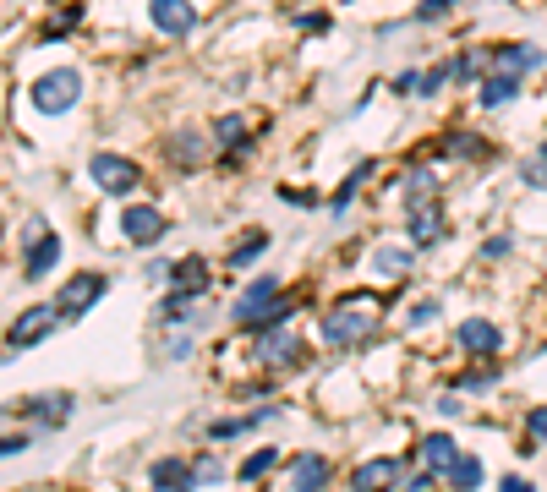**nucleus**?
I'll list each match as a JSON object with an SVG mask.
<instances>
[{"label":"nucleus","mask_w":547,"mask_h":492,"mask_svg":"<svg viewBox=\"0 0 547 492\" xmlns=\"http://www.w3.org/2000/svg\"><path fill=\"white\" fill-rule=\"evenodd\" d=\"M88 175H93V186H99V192H110V197H132L137 186H143V170H137L126 154H93L88 159Z\"/></svg>","instance_id":"nucleus-7"},{"label":"nucleus","mask_w":547,"mask_h":492,"mask_svg":"<svg viewBox=\"0 0 547 492\" xmlns=\"http://www.w3.org/2000/svg\"><path fill=\"white\" fill-rule=\"evenodd\" d=\"M405 476V460H394V454H372V460L351 465V492H394Z\"/></svg>","instance_id":"nucleus-11"},{"label":"nucleus","mask_w":547,"mask_h":492,"mask_svg":"<svg viewBox=\"0 0 547 492\" xmlns=\"http://www.w3.org/2000/svg\"><path fill=\"white\" fill-rule=\"evenodd\" d=\"M515 99H520V77H504V72L482 77V110H504Z\"/></svg>","instance_id":"nucleus-25"},{"label":"nucleus","mask_w":547,"mask_h":492,"mask_svg":"<svg viewBox=\"0 0 547 492\" xmlns=\"http://www.w3.org/2000/svg\"><path fill=\"white\" fill-rule=\"evenodd\" d=\"M449 88H471V82H482V55L476 50H460V55H449Z\"/></svg>","instance_id":"nucleus-26"},{"label":"nucleus","mask_w":547,"mask_h":492,"mask_svg":"<svg viewBox=\"0 0 547 492\" xmlns=\"http://www.w3.org/2000/svg\"><path fill=\"white\" fill-rule=\"evenodd\" d=\"M405 192H411V203L416 197H433L438 192V170L433 164H411V170H405Z\"/></svg>","instance_id":"nucleus-30"},{"label":"nucleus","mask_w":547,"mask_h":492,"mask_svg":"<svg viewBox=\"0 0 547 492\" xmlns=\"http://www.w3.org/2000/svg\"><path fill=\"white\" fill-rule=\"evenodd\" d=\"M279 203H290V208H318V192H301V186H279Z\"/></svg>","instance_id":"nucleus-45"},{"label":"nucleus","mask_w":547,"mask_h":492,"mask_svg":"<svg viewBox=\"0 0 547 492\" xmlns=\"http://www.w3.org/2000/svg\"><path fill=\"white\" fill-rule=\"evenodd\" d=\"M455 389H460V394H493V389H498V372L487 367V361H482V367H465L460 378H455Z\"/></svg>","instance_id":"nucleus-28"},{"label":"nucleus","mask_w":547,"mask_h":492,"mask_svg":"<svg viewBox=\"0 0 547 492\" xmlns=\"http://www.w3.org/2000/svg\"><path fill=\"white\" fill-rule=\"evenodd\" d=\"M537 356H547V339H542V345H537Z\"/></svg>","instance_id":"nucleus-48"},{"label":"nucleus","mask_w":547,"mask_h":492,"mask_svg":"<svg viewBox=\"0 0 547 492\" xmlns=\"http://www.w3.org/2000/svg\"><path fill=\"white\" fill-rule=\"evenodd\" d=\"M416 246H372V274L378 279H400V274H411L416 268Z\"/></svg>","instance_id":"nucleus-20"},{"label":"nucleus","mask_w":547,"mask_h":492,"mask_svg":"<svg viewBox=\"0 0 547 492\" xmlns=\"http://www.w3.org/2000/svg\"><path fill=\"white\" fill-rule=\"evenodd\" d=\"M208 279H214V268L203 263V257H181L176 268H170V290H176V296H186V301H203L208 296Z\"/></svg>","instance_id":"nucleus-18"},{"label":"nucleus","mask_w":547,"mask_h":492,"mask_svg":"<svg viewBox=\"0 0 547 492\" xmlns=\"http://www.w3.org/2000/svg\"><path fill=\"white\" fill-rule=\"evenodd\" d=\"M537 443H547V405L526 410V449H537Z\"/></svg>","instance_id":"nucleus-38"},{"label":"nucleus","mask_w":547,"mask_h":492,"mask_svg":"<svg viewBox=\"0 0 547 492\" xmlns=\"http://www.w3.org/2000/svg\"><path fill=\"white\" fill-rule=\"evenodd\" d=\"M487 61H493L504 77L526 82L531 72H542V66H547V50H542V44H526V39H504V44H493V55H487Z\"/></svg>","instance_id":"nucleus-8"},{"label":"nucleus","mask_w":547,"mask_h":492,"mask_svg":"<svg viewBox=\"0 0 547 492\" xmlns=\"http://www.w3.org/2000/svg\"><path fill=\"white\" fill-rule=\"evenodd\" d=\"M438 312H444V301H416V307L405 312V323H411V334H416V328H427V323H438Z\"/></svg>","instance_id":"nucleus-41"},{"label":"nucleus","mask_w":547,"mask_h":492,"mask_svg":"<svg viewBox=\"0 0 547 492\" xmlns=\"http://www.w3.org/2000/svg\"><path fill=\"white\" fill-rule=\"evenodd\" d=\"M438 416H444V421H455V416H465V394H460V389L438 394Z\"/></svg>","instance_id":"nucleus-44"},{"label":"nucleus","mask_w":547,"mask_h":492,"mask_svg":"<svg viewBox=\"0 0 547 492\" xmlns=\"http://www.w3.org/2000/svg\"><path fill=\"white\" fill-rule=\"evenodd\" d=\"M455 6H465V0H422V6H416V17H411V28H438V22H444Z\"/></svg>","instance_id":"nucleus-31"},{"label":"nucleus","mask_w":547,"mask_h":492,"mask_svg":"<svg viewBox=\"0 0 547 492\" xmlns=\"http://www.w3.org/2000/svg\"><path fill=\"white\" fill-rule=\"evenodd\" d=\"M498 492H537L531 476H498Z\"/></svg>","instance_id":"nucleus-46"},{"label":"nucleus","mask_w":547,"mask_h":492,"mask_svg":"<svg viewBox=\"0 0 547 492\" xmlns=\"http://www.w3.org/2000/svg\"><path fill=\"white\" fill-rule=\"evenodd\" d=\"M449 88V66H427V72H416V99H438V93Z\"/></svg>","instance_id":"nucleus-33"},{"label":"nucleus","mask_w":547,"mask_h":492,"mask_svg":"<svg viewBox=\"0 0 547 492\" xmlns=\"http://www.w3.org/2000/svg\"><path fill=\"white\" fill-rule=\"evenodd\" d=\"M121 236L132 246H159L165 241V214L154 203H126L121 208Z\"/></svg>","instance_id":"nucleus-12"},{"label":"nucleus","mask_w":547,"mask_h":492,"mask_svg":"<svg viewBox=\"0 0 547 492\" xmlns=\"http://www.w3.org/2000/svg\"><path fill=\"white\" fill-rule=\"evenodd\" d=\"M405 236H411L416 252H433V246L449 236V214H444V203H438V197H416V203L405 208Z\"/></svg>","instance_id":"nucleus-6"},{"label":"nucleus","mask_w":547,"mask_h":492,"mask_svg":"<svg viewBox=\"0 0 547 492\" xmlns=\"http://www.w3.org/2000/svg\"><path fill=\"white\" fill-rule=\"evenodd\" d=\"M148 492H197L192 460H154L148 465Z\"/></svg>","instance_id":"nucleus-19"},{"label":"nucleus","mask_w":547,"mask_h":492,"mask_svg":"<svg viewBox=\"0 0 547 492\" xmlns=\"http://www.w3.org/2000/svg\"><path fill=\"white\" fill-rule=\"evenodd\" d=\"M148 22H154L165 39H186V33H197V6L192 0H148Z\"/></svg>","instance_id":"nucleus-13"},{"label":"nucleus","mask_w":547,"mask_h":492,"mask_svg":"<svg viewBox=\"0 0 547 492\" xmlns=\"http://www.w3.org/2000/svg\"><path fill=\"white\" fill-rule=\"evenodd\" d=\"M203 159H208V137L203 132H192V126H186V132L170 137V164L192 170V164H203Z\"/></svg>","instance_id":"nucleus-22"},{"label":"nucleus","mask_w":547,"mask_h":492,"mask_svg":"<svg viewBox=\"0 0 547 492\" xmlns=\"http://www.w3.org/2000/svg\"><path fill=\"white\" fill-rule=\"evenodd\" d=\"M279 465V449H258V454H247V460L236 465V482H263Z\"/></svg>","instance_id":"nucleus-27"},{"label":"nucleus","mask_w":547,"mask_h":492,"mask_svg":"<svg viewBox=\"0 0 547 492\" xmlns=\"http://www.w3.org/2000/svg\"><path fill=\"white\" fill-rule=\"evenodd\" d=\"M444 482L455 487V492H476V487L487 482V471H482V460H476V454H455V465L444 471Z\"/></svg>","instance_id":"nucleus-23"},{"label":"nucleus","mask_w":547,"mask_h":492,"mask_svg":"<svg viewBox=\"0 0 547 492\" xmlns=\"http://www.w3.org/2000/svg\"><path fill=\"white\" fill-rule=\"evenodd\" d=\"M296 318V296H285V279L274 274H258L241 285V296L230 301V323H236V334L258 339V334H274V328H285Z\"/></svg>","instance_id":"nucleus-1"},{"label":"nucleus","mask_w":547,"mask_h":492,"mask_svg":"<svg viewBox=\"0 0 547 492\" xmlns=\"http://www.w3.org/2000/svg\"><path fill=\"white\" fill-rule=\"evenodd\" d=\"M225 460H219V454H203V460H192V482L197 487H219V482H225Z\"/></svg>","instance_id":"nucleus-34"},{"label":"nucleus","mask_w":547,"mask_h":492,"mask_svg":"<svg viewBox=\"0 0 547 492\" xmlns=\"http://www.w3.org/2000/svg\"><path fill=\"white\" fill-rule=\"evenodd\" d=\"M263 252H269V230H241L236 246L225 252V268H252V263H263Z\"/></svg>","instance_id":"nucleus-21"},{"label":"nucleus","mask_w":547,"mask_h":492,"mask_svg":"<svg viewBox=\"0 0 547 492\" xmlns=\"http://www.w3.org/2000/svg\"><path fill=\"white\" fill-rule=\"evenodd\" d=\"M329 482H334L329 454H296V460H290L285 492H329Z\"/></svg>","instance_id":"nucleus-16"},{"label":"nucleus","mask_w":547,"mask_h":492,"mask_svg":"<svg viewBox=\"0 0 547 492\" xmlns=\"http://www.w3.org/2000/svg\"><path fill=\"white\" fill-rule=\"evenodd\" d=\"M449 154H455V159H476V154H487V143L476 132H455V137H449Z\"/></svg>","instance_id":"nucleus-39"},{"label":"nucleus","mask_w":547,"mask_h":492,"mask_svg":"<svg viewBox=\"0 0 547 492\" xmlns=\"http://www.w3.org/2000/svg\"><path fill=\"white\" fill-rule=\"evenodd\" d=\"M55 328H61V312H55V307H28L22 318H11L6 345H11V350H33V345H44Z\"/></svg>","instance_id":"nucleus-10"},{"label":"nucleus","mask_w":547,"mask_h":492,"mask_svg":"<svg viewBox=\"0 0 547 492\" xmlns=\"http://www.w3.org/2000/svg\"><path fill=\"white\" fill-rule=\"evenodd\" d=\"M203 432H208V443H236V438H247V416H219Z\"/></svg>","instance_id":"nucleus-32"},{"label":"nucleus","mask_w":547,"mask_h":492,"mask_svg":"<svg viewBox=\"0 0 547 492\" xmlns=\"http://www.w3.org/2000/svg\"><path fill=\"white\" fill-rule=\"evenodd\" d=\"M279 394V378H252V383H236V400L241 405H263Z\"/></svg>","instance_id":"nucleus-35"},{"label":"nucleus","mask_w":547,"mask_h":492,"mask_svg":"<svg viewBox=\"0 0 547 492\" xmlns=\"http://www.w3.org/2000/svg\"><path fill=\"white\" fill-rule=\"evenodd\" d=\"M515 175L531 186V192H547V154H531V159H520L515 164Z\"/></svg>","instance_id":"nucleus-36"},{"label":"nucleus","mask_w":547,"mask_h":492,"mask_svg":"<svg viewBox=\"0 0 547 492\" xmlns=\"http://www.w3.org/2000/svg\"><path fill=\"white\" fill-rule=\"evenodd\" d=\"M170 268H176L170 257H148V263H143V279H148V285H170Z\"/></svg>","instance_id":"nucleus-43"},{"label":"nucleus","mask_w":547,"mask_h":492,"mask_svg":"<svg viewBox=\"0 0 547 492\" xmlns=\"http://www.w3.org/2000/svg\"><path fill=\"white\" fill-rule=\"evenodd\" d=\"M455 454H460L455 432H422V438H416V449H411V465H422V471L444 476L449 465H455Z\"/></svg>","instance_id":"nucleus-15"},{"label":"nucleus","mask_w":547,"mask_h":492,"mask_svg":"<svg viewBox=\"0 0 547 492\" xmlns=\"http://www.w3.org/2000/svg\"><path fill=\"white\" fill-rule=\"evenodd\" d=\"M509 252H515V236H509V230H504V236H487V241H482V257H487V263H504Z\"/></svg>","instance_id":"nucleus-42"},{"label":"nucleus","mask_w":547,"mask_h":492,"mask_svg":"<svg viewBox=\"0 0 547 492\" xmlns=\"http://www.w3.org/2000/svg\"><path fill=\"white\" fill-rule=\"evenodd\" d=\"M372 170H378V164H372V159H362V164H356V170H351V175H345V181H340V192L329 197V214H334V219H340L345 208L356 203V192H362V181H372Z\"/></svg>","instance_id":"nucleus-24"},{"label":"nucleus","mask_w":547,"mask_h":492,"mask_svg":"<svg viewBox=\"0 0 547 492\" xmlns=\"http://www.w3.org/2000/svg\"><path fill=\"white\" fill-rule=\"evenodd\" d=\"M296 28L307 33V39H323V33L334 28V17H329V11H296Z\"/></svg>","instance_id":"nucleus-37"},{"label":"nucleus","mask_w":547,"mask_h":492,"mask_svg":"<svg viewBox=\"0 0 547 492\" xmlns=\"http://www.w3.org/2000/svg\"><path fill=\"white\" fill-rule=\"evenodd\" d=\"M372 334H378V307L367 312V296H362V290L340 296L329 312H323V323H318V339H323L329 350H356V345H367Z\"/></svg>","instance_id":"nucleus-2"},{"label":"nucleus","mask_w":547,"mask_h":492,"mask_svg":"<svg viewBox=\"0 0 547 492\" xmlns=\"http://www.w3.org/2000/svg\"><path fill=\"white\" fill-rule=\"evenodd\" d=\"M542 154H547V137H542Z\"/></svg>","instance_id":"nucleus-49"},{"label":"nucleus","mask_w":547,"mask_h":492,"mask_svg":"<svg viewBox=\"0 0 547 492\" xmlns=\"http://www.w3.org/2000/svg\"><path fill=\"white\" fill-rule=\"evenodd\" d=\"M77 99H83V72L77 66H50L28 88V104L39 115H66V110H77Z\"/></svg>","instance_id":"nucleus-3"},{"label":"nucleus","mask_w":547,"mask_h":492,"mask_svg":"<svg viewBox=\"0 0 547 492\" xmlns=\"http://www.w3.org/2000/svg\"><path fill=\"white\" fill-rule=\"evenodd\" d=\"M28 432H11V438H0V460H6V454H22V449H28Z\"/></svg>","instance_id":"nucleus-47"},{"label":"nucleus","mask_w":547,"mask_h":492,"mask_svg":"<svg viewBox=\"0 0 547 492\" xmlns=\"http://www.w3.org/2000/svg\"><path fill=\"white\" fill-rule=\"evenodd\" d=\"M72 410H77V400L66 389H55V394H28V400L17 405V416L22 421H39V427H66Z\"/></svg>","instance_id":"nucleus-14"},{"label":"nucleus","mask_w":547,"mask_h":492,"mask_svg":"<svg viewBox=\"0 0 547 492\" xmlns=\"http://www.w3.org/2000/svg\"><path fill=\"white\" fill-rule=\"evenodd\" d=\"M214 143H219V148L247 143V115H236V110H230V115H219V121H214Z\"/></svg>","instance_id":"nucleus-29"},{"label":"nucleus","mask_w":547,"mask_h":492,"mask_svg":"<svg viewBox=\"0 0 547 492\" xmlns=\"http://www.w3.org/2000/svg\"><path fill=\"white\" fill-rule=\"evenodd\" d=\"M455 350H460V356H471V361H498L509 350V334L493 318H460Z\"/></svg>","instance_id":"nucleus-5"},{"label":"nucleus","mask_w":547,"mask_h":492,"mask_svg":"<svg viewBox=\"0 0 547 492\" xmlns=\"http://www.w3.org/2000/svg\"><path fill=\"white\" fill-rule=\"evenodd\" d=\"M252 356H258V367L269 372V378H285V372H301V367H307L312 350H307V339L290 334V323H285V328H274V334H258V339H252Z\"/></svg>","instance_id":"nucleus-4"},{"label":"nucleus","mask_w":547,"mask_h":492,"mask_svg":"<svg viewBox=\"0 0 547 492\" xmlns=\"http://www.w3.org/2000/svg\"><path fill=\"white\" fill-rule=\"evenodd\" d=\"M104 290H110V279L93 274V268H88V274H72V279H66V290L55 296V312H61L66 323H77V318H83V312L93 307V301L104 296Z\"/></svg>","instance_id":"nucleus-9"},{"label":"nucleus","mask_w":547,"mask_h":492,"mask_svg":"<svg viewBox=\"0 0 547 492\" xmlns=\"http://www.w3.org/2000/svg\"><path fill=\"white\" fill-rule=\"evenodd\" d=\"M438 482H444V476H433V471H422V465H416V471L400 476V487H394V492H433Z\"/></svg>","instance_id":"nucleus-40"},{"label":"nucleus","mask_w":547,"mask_h":492,"mask_svg":"<svg viewBox=\"0 0 547 492\" xmlns=\"http://www.w3.org/2000/svg\"><path fill=\"white\" fill-rule=\"evenodd\" d=\"M55 263H61V236H55V230H33V246L22 252V279L39 285Z\"/></svg>","instance_id":"nucleus-17"}]
</instances>
